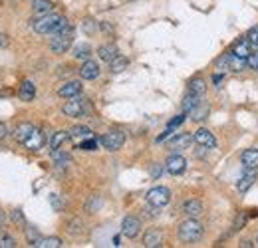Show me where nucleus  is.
Wrapping results in <instances>:
<instances>
[{
  "label": "nucleus",
  "instance_id": "f257e3e1",
  "mask_svg": "<svg viewBox=\"0 0 258 248\" xmlns=\"http://www.w3.org/2000/svg\"><path fill=\"white\" fill-rule=\"evenodd\" d=\"M203 238V224L195 218H187L179 224V240L181 242H197Z\"/></svg>",
  "mask_w": 258,
  "mask_h": 248
},
{
  "label": "nucleus",
  "instance_id": "f03ea898",
  "mask_svg": "<svg viewBox=\"0 0 258 248\" xmlns=\"http://www.w3.org/2000/svg\"><path fill=\"white\" fill-rule=\"evenodd\" d=\"M52 36H54V38L50 40V50H52L54 54H64V52L70 50V46H72L74 28H72V26H66L62 30L54 32Z\"/></svg>",
  "mask_w": 258,
  "mask_h": 248
},
{
  "label": "nucleus",
  "instance_id": "7ed1b4c3",
  "mask_svg": "<svg viewBox=\"0 0 258 248\" xmlns=\"http://www.w3.org/2000/svg\"><path fill=\"white\" fill-rule=\"evenodd\" d=\"M60 18H62V16L52 14V12H50V14H42L40 18H36L32 22L34 32H36V34H52V32L56 30Z\"/></svg>",
  "mask_w": 258,
  "mask_h": 248
},
{
  "label": "nucleus",
  "instance_id": "20e7f679",
  "mask_svg": "<svg viewBox=\"0 0 258 248\" xmlns=\"http://www.w3.org/2000/svg\"><path fill=\"white\" fill-rule=\"evenodd\" d=\"M99 143L103 145V149L107 151H119L125 143V133L119 131V129H113V131H107L105 135L99 137Z\"/></svg>",
  "mask_w": 258,
  "mask_h": 248
},
{
  "label": "nucleus",
  "instance_id": "39448f33",
  "mask_svg": "<svg viewBox=\"0 0 258 248\" xmlns=\"http://www.w3.org/2000/svg\"><path fill=\"white\" fill-rule=\"evenodd\" d=\"M169 201H171V191L167 187H153L147 193V203L153 205V207H159L161 209L165 205H169Z\"/></svg>",
  "mask_w": 258,
  "mask_h": 248
},
{
  "label": "nucleus",
  "instance_id": "423d86ee",
  "mask_svg": "<svg viewBox=\"0 0 258 248\" xmlns=\"http://www.w3.org/2000/svg\"><path fill=\"white\" fill-rule=\"evenodd\" d=\"M62 111H64L68 117H82L86 113V99L84 97H78V95L70 97V101L64 103Z\"/></svg>",
  "mask_w": 258,
  "mask_h": 248
},
{
  "label": "nucleus",
  "instance_id": "0eeeda50",
  "mask_svg": "<svg viewBox=\"0 0 258 248\" xmlns=\"http://www.w3.org/2000/svg\"><path fill=\"white\" fill-rule=\"evenodd\" d=\"M193 141L195 143H199L201 147H205V149H215V147H217V139H215V135H213L209 129H205V127H201V129L195 131Z\"/></svg>",
  "mask_w": 258,
  "mask_h": 248
},
{
  "label": "nucleus",
  "instance_id": "6e6552de",
  "mask_svg": "<svg viewBox=\"0 0 258 248\" xmlns=\"http://www.w3.org/2000/svg\"><path fill=\"white\" fill-rule=\"evenodd\" d=\"M141 232V220L137 217H125L121 222V234L127 238H137Z\"/></svg>",
  "mask_w": 258,
  "mask_h": 248
},
{
  "label": "nucleus",
  "instance_id": "1a4fd4ad",
  "mask_svg": "<svg viewBox=\"0 0 258 248\" xmlns=\"http://www.w3.org/2000/svg\"><path fill=\"white\" fill-rule=\"evenodd\" d=\"M165 169L171 175H181L187 169V159L183 155H171L167 159V163H165Z\"/></svg>",
  "mask_w": 258,
  "mask_h": 248
},
{
  "label": "nucleus",
  "instance_id": "9d476101",
  "mask_svg": "<svg viewBox=\"0 0 258 248\" xmlns=\"http://www.w3.org/2000/svg\"><path fill=\"white\" fill-rule=\"evenodd\" d=\"M44 143H46V135L40 131V129H36L34 127V131L30 133V137L22 143L26 149H30V151H40L42 147H44Z\"/></svg>",
  "mask_w": 258,
  "mask_h": 248
},
{
  "label": "nucleus",
  "instance_id": "9b49d317",
  "mask_svg": "<svg viewBox=\"0 0 258 248\" xmlns=\"http://www.w3.org/2000/svg\"><path fill=\"white\" fill-rule=\"evenodd\" d=\"M80 76H82V80H96L99 76V64L90 60V58L84 60L82 68H80Z\"/></svg>",
  "mask_w": 258,
  "mask_h": 248
},
{
  "label": "nucleus",
  "instance_id": "f8f14e48",
  "mask_svg": "<svg viewBox=\"0 0 258 248\" xmlns=\"http://www.w3.org/2000/svg\"><path fill=\"white\" fill-rule=\"evenodd\" d=\"M254 181H256V173H254V169H246V171L240 175V179L236 181L238 193H246L250 187L254 185Z\"/></svg>",
  "mask_w": 258,
  "mask_h": 248
},
{
  "label": "nucleus",
  "instance_id": "ddd939ff",
  "mask_svg": "<svg viewBox=\"0 0 258 248\" xmlns=\"http://www.w3.org/2000/svg\"><path fill=\"white\" fill-rule=\"evenodd\" d=\"M191 143H193V135H189V133H179V135H175V137L169 141V147H171L173 151H181V149H187Z\"/></svg>",
  "mask_w": 258,
  "mask_h": 248
},
{
  "label": "nucleus",
  "instance_id": "4468645a",
  "mask_svg": "<svg viewBox=\"0 0 258 248\" xmlns=\"http://www.w3.org/2000/svg\"><path fill=\"white\" fill-rule=\"evenodd\" d=\"M230 54H234V56H238V58H248L250 54H252V44H250V40L248 38H242V40H238L236 44H234V48H232V52Z\"/></svg>",
  "mask_w": 258,
  "mask_h": 248
},
{
  "label": "nucleus",
  "instance_id": "2eb2a0df",
  "mask_svg": "<svg viewBox=\"0 0 258 248\" xmlns=\"http://www.w3.org/2000/svg\"><path fill=\"white\" fill-rule=\"evenodd\" d=\"M119 54V50H117V46L115 44H103V46H99L97 48V56H99V60L101 62H111L115 56Z\"/></svg>",
  "mask_w": 258,
  "mask_h": 248
},
{
  "label": "nucleus",
  "instance_id": "dca6fc26",
  "mask_svg": "<svg viewBox=\"0 0 258 248\" xmlns=\"http://www.w3.org/2000/svg\"><path fill=\"white\" fill-rule=\"evenodd\" d=\"M161 242H163V234H161V230H157V228H149V230L145 232V236H143V244L147 248L161 246Z\"/></svg>",
  "mask_w": 258,
  "mask_h": 248
},
{
  "label": "nucleus",
  "instance_id": "f3484780",
  "mask_svg": "<svg viewBox=\"0 0 258 248\" xmlns=\"http://www.w3.org/2000/svg\"><path fill=\"white\" fill-rule=\"evenodd\" d=\"M80 92H82V82H78V80H72V82H68V84H64L60 90H58V95L60 97H74V95H80Z\"/></svg>",
  "mask_w": 258,
  "mask_h": 248
},
{
  "label": "nucleus",
  "instance_id": "a211bd4d",
  "mask_svg": "<svg viewBox=\"0 0 258 248\" xmlns=\"http://www.w3.org/2000/svg\"><path fill=\"white\" fill-rule=\"evenodd\" d=\"M240 163L244 165V169H258V149H244L240 155Z\"/></svg>",
  "mask_w": 258,
  "mask_h": 248
},
{
  "label": "nucleus",
  "instance_id": "6ab92c4d",
  "mask_svg": "<svg viewBox=\"0 0 258 248\" xmlns=\"http://www.w3.org/2000/svg\"><path fill=\"white\" fill-rule=\"evenodd\" d=\"M183 211H185V215L189 218H197L203 215V203L199 201V199H191V201H187L185 205H183Z\"/></svg>",
  "mask_w": 258,
  "mask_h": 248
},
{
  "label": "nucleus",
  "instance_id": "aec40b11",
  "mask_svg": "<svg viewBox=\"0 0 258 248\" xmlns=\"http://www.w3.org/2000/svg\"><path fill=\"white\" fill-rule=\"evenodd\" d=\"M18 97H20L22 101H32L34 97H36V86H34L30 80H26V82H22V84H20Z\"/></svg>",
  "mask_w": 258,
  "mask_h": 248
},
{
  "label": "nucleus",
  "instance_id": "412c9836",
  "mask_svg": "<svg viewBox=\"0 0 258 248\" xmlns=\"http://www.w3.org/2000/svg\"><path fill=\"white\" fill-rule=\"evenodd\" d=\"M209 111H211L209 103H205V101H199V103L195 105V107L191 109V111H189V113H191V119H193V121H203V119H207Z\"/></svg>",
  "mask_w": 258,
  "mask_h": 248
},
{
  "label": "nucleus",
  "instance_id": "4be33fe9",
  "mask_svg": "<svg viewBox=\"0 0 258 248\" xmlns=\"http://www.w3.org/2000/svg\"><path fill=\"white\" fill-rule=\"evenodd\" d=\"M32 131H34L32 123H20L16 129H14V139H16V141L22 145V143H24V141L30 137V133H32Z\"/></svg>",
  "mask_w": 258,
  "mask_h": 248
},
{
  "label": "nucleus",
  "instance_id": "5701e85b",
  "mask_svg": "<svg viewBox=\"0 0 258 248\" xmlns=\"http://www.w3.org/2000/svg\"><path fill=\"white\" fill-rule=\"evenodd\" d=\"M32 10L34 14H50L54 10V2L52 0H32Z\"/></svg>",
  "mask_w": 258,
  "mask_h": 248
},
{
  "label": "nucleus",
  "instance_id": "b1692460",
  "mask_svg": "<svg viewBox=\"0 0 258 248\" xmlns=\"http://www.w3.org/2000/svg\"><path fill=\"white\" fill-rule=\"evenodd\" d=\"M226 64H228V70L230 72H242L246 68V60L244 58H238L234 54H226Z\"/></svg>",
  "mask_w": 258,
  "mask_h": 248
},
{
  "label": "nucleus",
  "instance_id": "393cba45",
  "mask_svg": "<svg viewBox=\"0 0 258 248\" xmlns=\"http://www.w3.org/2000/svg\"><path fill=\"white\" fill-rule=\"evenodd\" d=\"M205 92H207V86H205V80H203V78H193V80L189 82V93L203 97Z\"/></svg>",
  "mask_w": 258,
  "mask_h": 248
},
{
  "label": "nucleus",
  "instance_id": "a878e982",
  "mask_svg": "<svg viewBox=\"0 0 258 248\" xmlns=\"http://www.w3.org/2000/svg\"><path fill=\"white\" fill-rule=\"evenodd\" d=\"M68 139H70V131H56L52 135V139H50V147L52 149H60Z\"/></svg>",
  "mask_w": 258,
  "mask_h": 248
},
{
  "label": "nucleus",
  "instance_id": "bb28decb",
  "mask_svg": "<svg viewBox=\"0 0 258 248\" xmlns=\"http://www.w3.org/2000/svg\"><path fill=\"white\" fill-rule=\"evenodd\" d=\"M90 54H92L90 44H78V46L72 50V56H74V58H78V60H88V58H90Z\"/></svg>",
  "mask_w": 258,
  "mask_h": 248
},
{
  "label": "nucleus",
  "instance_id": "cd10ccee",
  "mask_svg": "<svg viewBox=\"0 0 258 248\" xmlns=\"http://www.w3.org/2000/svg\"><path fill=\"white\" fill-rule=\"evenodd\" d=\"M127 66H129L127 58H123V56H119V54H117V56H115V58L109 62V70H111L113 74H119V72H123Z\"/></svg>",
  "mask_w": 258,
  "mask_h": 248
},
{
  "label": "nucleus",
  "instance_id": "c85d7f7f",
  "mask_svg": "<svg viewBox=\"0 0 258 248\" xmlns=\"http://www.w3.org/2000/svg\"><path fill=\"white\" fill-rule=\"evenodd\" d=\"M52 159L56 161V165H60V167H68V165H72L74 161H72V157L64 153V151H60V149H52Z\"/></svg>",
  "mask_w": 258,
  "mask_h": 248
},
{
  "label": "nucleus",
  "instance_id": "c756f323",
  "mask_svg": "<svg viewBox=\"0 0 258 248\" xmlns=\"http://www.w3.org/2000/svg\"><path fill=\"white\" fill-rule=\"evenodd\" d=\"M36 246H38V248H60V246H62V238H58V236L40 238V240L36 242Z\"/></svg>",
  "mask_w": 258,
  "mask_h": 248
},
{
  "label": "nucleus",
  "instance_id": "7c9ffc66",
  "mask_svg": "<svg viewBox=\"0 0 258 248\" xmlns=\"http://www.w3.org/2000/svg\"><path fill=\"white\" fill-rule=\"evenodd\" d=\"M22 230L26 232V242H28L30 246H36V242L42 238V236H40V232H38L34 226H24Z\"/></svg>",
  "mask_w": 258,
  "mask_h": 248
},
{
  "label": "nucleus",
  "instance_id": "2f4dec72",
  "mask_svg": "<svg viewBox=\"0 0 258 248\" xmlns=\"http://www.w3.org/2000/svg\"><path fill=\"white\" fill-rule=\"evenodd\" d=\"M70 137H92V129L86 125H76L70 129Z\"/></svg>",
  "mask_w": 258,
  "mask_h": 248
},
{
  "label": "nucleus",
  "instance_id": "473e14b6",
  "mask_svg": "<svg viewBox=\"0 0 258 248\" xmlns=\"http://www.w3.org/2000/svg\"><path fill=\"white\" fill-rule=\"evenodd\" d=\"M199 101H201V97H199V95L187 93V95H185V99H183V111H185V113H187V111H191Z\"/></svg>",
  "mask_w": 258,
  "mask_h": 248
},
{
  "label": "nucleus",
  "instance_id": "72a5a7b5",
  "mask_svg": "<svg viewBox=\"0 0 258 248\" xmlns=\"http://www.w3.org/2000/svg\"><path fill=\"white\" fill-rule=\"evenodd\" d=\"M99 207H101V197H97V195L90 197V201L86 203V211H88V213H92V215L99 211Z\"/></svg>",
  "mask_w": 258,
  "mask_h": 248
},
{
  "label": "nucleus",
  "instance_id": "f704fd0d",
  "mask_svg": "<svg viewBox=\"0 0 258 248\" xmlns=\"http://www.w3.org/2000/svg\"><path fill=\"white\" fill-rule=\"evenodd\" d=\"M10 218H12V222H14V224H18L20 228H24V226H26V218H24V213H22V211H18V209H16V211L10 215Z\"/></svg>",
  "mask_w": 258,
  "mask_h": 248
},
{
  "label": "nucleus",
  "instance_id": "c9c22d12",
  "mask_svg": "<svg viewBox=\"0 0 258 248\" xmlns=\"http://www.w3.org/2000/svg\"><path fill=\"white\" fill-rule=\"evenodd\" d=\"M14 246H16L14 236H10V234H2L0 236V248H14Z\"/></svg>",
  "mask_w": 258,
  "mask_h": 248
},
{
  "label": "nucleus",
  "instance_id": "e433bc0d",
  "mask_svg": "<svg viewBox=\"0 0 258 248\" xmlns=\"http://www.w3.org/2000/svg\"><path fill=\"white\" fill-rule=\"evenodd\" d=\"M82 226H84L82 220H80V218H74V220L68 224V230H70V234H80V232H82Z\"/></svg>",
  "mask_w": 258,
  "mask_h": 248
},
{
  "label": "nucleus",
  "instance_id": "4c0bfd02",
  "mask_svg": "<svg viewBox=\"0 0 258 248\" xmlns=\"http://www.w3.org/2000/svg\"><path fill=\"white\" fill-rule=\"evenodd\" d=\"M96 147H97L96 139H86L84 143H80V149L82 151H96Z\"/></svg>",
  "mask_w": 258,
  "mask_h": 248
},
{
  "label": "nucleus",
  "instance_id": "58836bf2",
  "mask_svg": "<svg viewBox=\"0 0 258 248\" xmlns=\"http://www.w3.org/2000/svg\"><path fill=\"white\" fill-rule=\"evenodd\" d=\"M96 28H97L96 22H94L92 18H86V20H84V24H82V30L86 32V34H94Z\"/></svg>",
  "mask_w": 258,
  "mask_h": 248
},
{
  "label": "nucleus",
  "instance_id": "ea45409f",
  "mask_svg": "<svg viewBox=\"0 0 258 248\" xmlns=\"http://www.w3.org/2000/svg\"><path fill=\"white\" fill-rule=\"evenodd\" d=\"M183 121H185V113H183V115H177L175 119H171V121H169V125H167V129H169V131H173L175 127H179Z\"/></svg>",
  "mask_w": 258,
  "mask_h": 248
},
{
  "label": "nucleus",
  "instance_id": "a19ab883",
  "mask_svg": "<svg viewBox=\"0 0 258 248\" xmlns=\"http://www.w3.org/2000/svg\"><path fill=\"white\" fill-rule=\"evenodd\" d=\"M246 66H250L252 70H256L258 72V52H252V54L246 58Z\"/></svg>",
  "mask_w": 258,
  "mask_h": 248
},
{
  "label": "nucleus",
  "instance_id": "79ce46f5",
  "mask_svg": "<svg viewBox=\"0 0 258 248\" xmlns=\"http://www.w3.org/2000/svg\"><path fill=\"white\" fill-rule=\"evenodd\" d=\"M50 205H52V207H54L56 211H62V207H64L58 195H50Z\"/></svg>",
  "mask_w": 258,
  "mask_h": 248
},
{
  "label": "nucleus",
  "instance_id": "37998d69",
  "mask_svg": "<svg viewBox=\"0 0 258 248\" xmlns=\"http://www.w3.org/2000/svg\"><path fill=\"white\" fill-rule=\"evenodd\" d=\"M248 40H250V44H252V46H256L258 48V26H254L252 30L248 32Z\"/></svg>",
  "mask_w": 258,
  "mask_h": 248
},
{
  "label": "nucleus",
  "instance_id": "c03bdc74",
  "mask_svg": "<svg viewBox=\"0 0 258 248\" xmlns=\"http://www.w3.org/2000/svg\"><path fill=\"white\" fill-rule=\"evenodd\" d=\"M161 173H163L161 165H153V167H151V177H153V179H159V177H161Z\"/></svg>",
  "mask_w": 258,
  "mask_h": 248
},
{
  "label": "nucleus",
  "instance_id": "a18cd8bd",
  "mask_svg": "<svg viewBox=\"0 0 258 248\" xmlns=\"http://www.w3.org/2000/svg\"><path fill=\"white\" fill-rule=\"evenodd\" d=\"M6 135H8V127H6V123H2V121H0V141H2Z\"/></svg>",
  "mask_w": 258,
  "mask_h": 248
},
{
  "label": "nucleus",
  "instance_id": "49530a36",
  "mask_svg": "<svg viewBox=\"0 0 258 248\" xmlns=\"http://www.w3.org/2000/svg\"><path fill=\"white\" fill-rule=\"evenodd\" d=\"M6 46H8V36L0 34V48H6Z\"/></svg>",
  "mask_w": 258,
  "mask_h": 248
},
{
  "label": "nucleus",
  "instance_id": "de8ad7c7",
  "mask_svg": "<svg viewBox=\"0 0 258 248\" xmlns=\"http://www.w3.org/2000/svg\"><path fill=\"white\" fill-rule=\"evenodd\" d=\"M221 80H223V74H221V76H219V74H217V76H213V82H215V84H219Z\"/></svg>",
  "mask_w": 258,
  "mask_h": 248
},
{
  "label": "nucleus",
  "instance_id": "09e8293b",
  "mask_svg": "<svg viewBox=\"0 0 258 248\" xmlns=\"http://www.w3.org/2000/svg\"><path fill=\"white\" fill-rule=\"evenodd\" d=\"M240 246L248 248V246H252V242H250V240H242V244H240Z\"/></svg>",
  "mask_w": 258,
  "mask_h": 248
},
{
  "label": "nucleus",
  "instance_id": "8fccbe9b",
  "mask_svg": "<svg viewBox=\"0 0 258 248\" xmlns=\"http://www.w3.org/2000/svg\"><path fill=\"white\" fill-rule=\"evenodd\" d=\"M2 224H4V213L0 211V226H2Z\"/></svg>",
  "mask_w": 258,
  "mask_h": 248
},
{
  "label": "nucleus",
  "instance_id": "3c124183",
  "mask_svg": "<svg viewBox=\"0 0 258 248\" xmlns=\"http://www.w3.org/2000/svg\"><path fill=\"white\" fill-rule=\"evenodd\" d=\"M256 246H258V238H256Z\"/></svg>",
  "mask_w": 258,
  "mask_h": 248
}]
</instances>
